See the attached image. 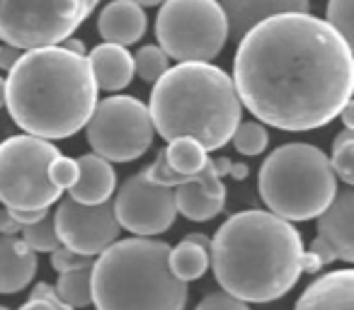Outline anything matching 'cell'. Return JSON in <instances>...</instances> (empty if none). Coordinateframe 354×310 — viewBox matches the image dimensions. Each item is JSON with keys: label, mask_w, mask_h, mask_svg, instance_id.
<instances>
[{"label": "cell", "mask_w": 354, "mask_h": 310, "mask_svg": "<svg viewBox=\"0 0 354 310\" xmlns=\"http://www.w3.org/2000/svg\"><path fill=\"white\" fill-rule=\"evenodd\" d=\"M231 78L257 122L313 131L337 119L352 99V44L310 12H284L243 37Z\"/></svg>", "instance_id": "cell-1"}, {"label": "cell", "mask_w": 354, "mask_h": 310, "mask_svg": "<svg viewBox=\"0 0 354 310\" xmlns=\"http://www.w3.org/2000/svg\"><path fill=\"white\" fill-rule=\"evenodd\" d=\"M304 240L289 221L262 209L233 213L209 247V267L226 293L272 303L301 279Z\"/></svg>", "instance_id": "cell-2"}, {"label": "cell", "mask_w": 354, "mask_h": 310, "mask_svg": "<svg viewBox=\"0 0 354 310\" xmlns=\"http://www.w3.org/2000/svg\"><path fill=\"white\" fill-rule=\"evenodd\" d=\"M97 85L85 56L64 46L22 51L8 70L6 107L25 133L44 141L71 138L88 124Z\"/></svg>", "instance_id": "cell-3"}, {"label": "cell", "mask_w": 354, "mask_h": 310, "mask_svg": "<svg viewBox=\"0 0 354 310\" xmlns=\"http://www.w3.org/2000/svg\"><path fill=\"white\" fill-rule=\"evenodd\" d=\"M148 114L167 143L192 138L209 153L231 141L243 104L226 70L209 61H185L153 83Z\"/></svg>", "instance_id": "cell-4"}, {"label": "cell", "mask_w": 354, "mask_h": 310, "mask_svg": "<svg viewBox=\"0 0 354 310\" xmlns=\"http://www.w3.org/2000/svg\"><path fill=\"white\" fill-rule=\"evenodd\" d=\"M170 245L153 238L114 240L90 267L93 303L97 310H185L187 281L167 264Z\"/></svg>", "instance_id": "cell-5"}, {"label": "cell", "mask_w": 354, "mask_h": 310, "mask_svg": "<svg viewBox=\"0 0 354 310\" xmlns=\"http://www.w3.org/2000/svg\"><path fill=\"white\" fill-rule=\"evenodd\" d=\"M257 189L267 209L289 223L318 218L339 192L330 158L310 143L274 148L260 168Z\"/></svg>", "instance_id": "cell-6"}, {"label": "cell", "mask_w": 354, "mask_h": 310, "mask_svg": "<svg viewBox=\"0 0 354 310\" xmlns=\"http://www.w3.org/2000/svg\"><path fill=\"white\" fill-rule=\"evenodd\" d=\"M156 37L167 59L212 61L228 41V22L218 0H162Z\"/></svg>", "instance_id": "cell-7"}, {"label": "cell", "mask_w": 354, "mask_h": 310, "mask_svg": "<svg viewBox=\"0 0 354 310\" xmlns=\"http://www.w3.org/2000/svg\"><path fill=\"white\" fill-rule=\"evenodd\" d=\"M61 155L51 141L20 133L0 143V204L6 209H49L61 189L49 180L51 160Z\"/></svg>", "instance_id": "cell-8"}, {"label": "cell", "mask_w": 354, "mask_h": 310, "mask_svg": "<svg viewBox=\"0 0 354 310\" xmlns=\"http://www.w3.org/2000/svg\"><path fill=\"white\" fill-rule=\"evenodd\" d=\"M90 12V0H0V39L20 51L59 46Z\"/></svg>", "instance_id": "cell-9"}, {"label": "cell", "mask_w": 354, "mask_h": 310, "mask_svg": "<svg viewBox=\"0 0 354 310\" xmlns=\"http://www.w3.org/2000/svg\"><path fill=\"white\" fill-rule=\"evenodd\" d=\"M85 136L95 155L109 163H131L151 148L156 128L141 99L114 95L95 104L85 124Z\"/></svg>", "instance_id": "cell-10"}, {"label": "cell", "mask_w": 354, "mask_h": 310, "mask_svg": "<svg viewBox=\"0 0 354 310\" xmlns=\"http://www.w3.org/2000/svg\"><path fill=\"white\" fill-rule=\"evenodd\" d=\"M112 209L119 228H127L138 238L165 233L177 218L172 189L151 182L143 170L124 180L119 192L114 194Z\"/></svg>", "instance_id": "cell-11"}, {"label": "cell", "mask_w": 354, "mask_h": 310, "mask_svg": "<svg viewBox=\"0 0 354 310\" xmlns=\"http://www.w3.org/2000/svg\"><path fill=\"white\" fill-rule=\"evenodd\" d=\"M56 235L61 245L85 257H97L119 238V223L114 218L112 202L80 204L73 197H64L54 213Z\"/></svg>", "instance_id": "cell-12"}, {"label": "cell", "mask_w": 354, "mask_h": 310, "mask_svg": "<svg viewBox=\"0 0 354 310\" xmlns=\"http://www.w3.org/2000/svg\"><path fill=\"white\" fill-rule=\"evenodd\" d=\"M175 194V209L183 213L187 221L207 223L216 218L226 206V184L216 175V170L207 175L199 182H187L172 187Z\"/></svg>", "instance_id": "cell-13"}, {"label": "cell", "mask_w": 354, "mask_h": 310, "mask_svg": "<svg viewBox=\"0 0 354 310\" xmlns=\"http://www.w3.org/2000/svg\"><path fill=\"white\" fill-rule=\"evenodd\" d=\"M318 238L335 250L337 260L354 262V192L352 187L335 194L333 202L318 216Z\"/></svg>", "instance_id": "cell-14"}, {"label": "cell", "mask_w": 354, "mask_h": 310, "mask_svg": "<svg viewBox=\"0 0 354 310\" xmlns=\"http://www.w3.org/2000/svg\"><path fill=\"white\" fill-rule=\"evenodd\" d=\"M228 22V35L243 39L262 20L284 12H308L310 0H218Z\"/></svg>", "instance_id": "cell-15"}, {"label": "cell", "mask_w": 354, "mask_h": 310, "mask_svg": "<svg viewBox=\"0 0 354 310\" xmlns=\"http://www.w3.org/2000/svg\"><path fill=\"white\" fill-rule=\"evenodd\" d=\"M294 310H354V271L344 267L320 274L306 286Z\"/></svg>", "instance_id": "cell-16"}, {"label": "cell", "mask_w": 354, "mask_h": 310, "mask_svg": "<svg viewBox=\"0 0 354 310\" xmlns=\"http://www.w3.org/2000/svg\"><path fill=\"white\" fill-rule=\"evenodd\" d=\"M75 163H78V177L71 184L68 197H73L80 204H88V206L109 202L117 189V173H114L112 163L95 153L80 155L75 158Z\"/></svg>", "instance_id": "cell-17"}, {"label": "cell", "mask_w": 354, "mask_h": 310, "mask_svg": "<svg viewBox=\"0 0 354 310\" xmlns=\"http://www.w3.org/2000/svg\"><path fill=\"white\" fill-rule=\"evenodd\" d=\"M146 12L131 0H112L97 17V32L107 44L129 46L146 35Z\"/></svg>", "instance_id": "cell-18"}, {"label": "cell", "mask_w": 354, "mask_h": 310, "mask_svg": "<svg viewBox=\"0 0 354 310\" xmlns=\"http://www.w3.org/2000/svg\"><path fill=\"white\" fill-rule=\"evenodd\" d=\"M37 252L20 235H0V293H20L37 274Z\"/></svg>", "instance_id": "cell-19"}, {"label": "cell", "mask_w": 354, "mask_h": 310, "mask_svg": "<svg viewBox=\"0 0 354 310\" xmlns=\"http://www.w3.org/2000/svg\"><path fill=\"white\" fill-rule=\"evenodd\" d=\"M85 59H88L97 90L119 93L133 80V56L127 51V46L104 41V44L95 46Z\"/></svg>", "instance_id": "cell-20"}, {"label": "cell", "mask_w": 354, "mask_h": 310, "mask_svg": "<svg viewBox=\"0 0 354 310\" xmlns=\"http://www.w3.org/2000/svg\"><path fill=\"white\" fill-rule=\"evenodd\" d=\"M167 264L170 271L183 281H194L202 279L204 271L209 269V250L194 245L189 240H180L175 247H170V255H167Z\"/></svg>", "instance_id": "cell-21"}, {"label": "cell", "mask_w": 354, "mask_h": 310, "mask_svg": "<svg viewBox=\"0 0 354 310\" xmlns=\"http://www.w3.org/2000/svg\"><path fill=\"white\" fill-rule=\"evenodd\" d=\"M162 153H165L167 168L175 170L177 175L199 173L204 168V163L209 160L207 151L197 141H192V138H175Z\"/></svg>", "instance_id": "cell-22"}, {"label": "cell", "mask_w": 354, "mask_h": 310, "mask_svg": "<svg viewBox=\"0 0 354 310\" xmlns=\"http://www.w3.org/2000/svg\"><path fill=\"white\" fill-rule=\"evenodd\" d=\"M56 293L61 296L64 303H68L71 308H85L93 303V286H90V267L75 271H66L59 274L56 281Z\"/></svg>", "instance_id": "cell-23"}, {"label": "cell", "mask_w": 354, "mask_h": 310, "mask_svg": "<svg viewBox=\"0 0 354 310\" xmlns=\"http://www.w3.org/2000/svg\"><path fill=\"white\" fill-rule=\"evenodd\" d=\"M330 168L335 177L342 180L347 187L354 184V131L342 128L333 141V155H330Z\"/></svg>", "instance_id": "cell-24"}, {"label": "cell", "mask_w": 354, "mask_h": 310, "mask_svg": "<svg viewBox=\"0 0 354 310\" xmlns=\"http://www.w3.org/2000/svg\"><path fill=\"white\" fill-rule=\"evenodd\" d=\"M233 148H236L241 155H260L265 153L267 143H270V133L262 126V122H241L236 126L231 136Z\"/></svg>", "instance_id": "cell-25"}, {"label": "cell", "mask_w": 354, "mask_h": 310, "mask_svg": "<svg viewBox=\"0 0 354 310\" xmlns=\"http://www.w3.org/2000/svg\"><path fill=\"white\" fill-rule=\"evenodd\" d=\"M170 68V59L165 51L156 44L141 46L133 56V73L143 80V83H156L165 70Z\"/></svg>", "instance_id": "cell-26"}, {"label": "cell", "mask_w": 354, "mask_h": 310, "mask_svg": "<svg viewBox=\"0 0 354 310\" xmlns=\"http://www.w3.org/2000/svg\"><path fill=\"white\" fill-rule=\"evenodd\" d=\"M20 238L35 252H54L61 247V240L56 235V226H54V213H46L41 221L25 226L20 231Z\"/></svg>", "instance_id": "cell-27"}, {"label": "cell", "mask_w": 354, "mask_h": 310, "mask_svg": "<svg viewBox=\"0 0 354 310\" xmlns=\"http://www.w3.org/2000/svg\"><path fill=\"white\" fill-rule=\"evenodd\" d=\"M354 0H330L328 12H325V22L342 37L344 41L352 44L354 39Z\"/></svg>", "instance_id": "cell-28"}, {"label": "cell", "mask_w": 354, "mask_h": 310, "mask_svg": "<svg viewBox=\"0 0 354 310\" xmlns=\"http://www.w3.org/2000/svg\"><path fill=\"white\" fill-rule=\"evenodd\" d=\"M17 310H75V308H71L68 303L61 300V296L56 293L54 286L39 281V284L30 291V300H27L25 305H20Z\"/></svg>", "instance_id": "cell-29"}, {"label": "cell", "mask_w": 354, "mask_h": 310, "mask_svg": "<svg viewBox=\"0 0 354 310\" xmlns=\"http://www.w3.org/2000/svg\"><path fill=\"white\" fill-rule=\"evenodd\" d=\"M78 177V163L75 158H66V155H56L49 165V180L56 184V187L64 192V189H71V184Z\"/></svg>", "instance_id": "cell-30"}, {"label": "cell", "mask_w": 354, "mask_h": 310, "mask_svg": "<svg viewBox=\"0 0 354 310\" xmlns=\"http://www.w3.org/2000/svg\"><path fill=\"white\" fill-rule=\"evenodd\" d=\"M95 257H85L78 255V252L68 250V247L61 245L59 250L51 252V267H54L59 274H66V271H75V269H85V267H93Z\"/></svg>", "instance_id": "cell-31"}, {"label": "cell", "mask_w": 354, "mask_h": 310, "mask_svg": "<svg viewBox=\"0 0 354 310\" xmlns=\"http://www.w3.org/2000/svg\"><path fill=\"white\" fill-rule=\"evenodd\" d=\"M194 310H250V305L226 291H216V293L204 296Z\"/></svg>", "instance_id": "cell-32"}, {"label": "cell", "mask_w": 354, "mask_h": 310, "mask_svg": "<svg viewBox=\"0 0 354 310\" xmlns=\"http://www.w3.org/2000/svg\"><path fill=\"white\" fill-rule=\"evenodd\" d=\"M8 213L25 228V226H32V223L41 221V218L49 213V209H8Z\"/></svg>", "instance_id": "cell-33"}, {"label": "cell", "mask_w": 354, "mask_h": 310, "mask_svg": "<svg viewBox=\"0 0 354 310\" xmlns=\"http://www.w3.org/2000/svg\"><path fill=\"white\" fill-rule=\"evenodd\" d=\"M310 252H315V255L320 257V262H323V267H328V264H333L335 260H337V255H335V250L328 245V242L323 240V238H318L315 235V240L310 242V247H308Z\"/></svg>", "instance_id": "cell-34"}, {"label": "cell", "mask_w": 354, "mask_h": 310, "mask_svg": "<svg viewBox=\"0 0 354 310\" xmlns=\"http://www.w3.org/2000/svg\"><path fill=\"white\" fill-rule=\"evenodd\" d=\"M318 271H323L320 257L310 250H304V255H301V274H318Z\"/></svg>", "instance_id": "cell-35"}, {"label": "cell", "mask_w": 354, "mask_h": 310, "mask_svg": "<svg viewBox=\"0 0 354 310\" xmlns=\"http://www.w3.org/2000/svg\"><path fill=\"white\" fill-rule=\"evenodd\" d=\"M22 56L20 49H15V46L6 44V46H0V68L3 70H10L12 66L17 64V59Z\"/></svg>", "instance_id": "cell-36"}, {"label": "cell", "mask_w": 354, "mask_h": 310, "mask_svg": "<svg viewBox=\"0 0 354 310\" xmlns=\"http://www.w3.org/2000/svg\"><path fill=\"white\" fill-rule=\"evenodd\" d=\"M22 226L8 213V209H0V235H17Z\"/></svg>", "instance_id": "cell-37"}, {"label": "cell", "mask_w": 354, "mask_h": 310, "mask_svg": "<svg viewBox=\"0 0 354 310\" xmlns=\"http://www.w3.org/2000/svg\"><path fill=\"white\" fill-rule=\"evenodd\" d=\"M337 117L342 119L344 128H352V131H354V104H352V99H349V102L344 104L342 109H339V114H337Z\"/></svg>", "instance_id": "cell-38"}, {"label": "cell", "mask_w": 354, "mask_h": 310, "mask_svg": "<svg viewBox=\"0 0 354 310\" xmlns=\"http://www.w3.org/2000/svg\"><path fill=\"white\" fill-rule=\"evenodd\" d=\"M248 173H250V168H248L245 163H233V160H231V168H228V175H231L233 180L243 182V180L248 177Z\"/></svg>", "instance_id": "cell-39"}, {"label": "cell", "mask_w": 354, "mask_h": 310, "mask_svg": "<svg viewBox=\"0 0 354 310\" xmlns=\"http://www.w3.org/2000/svg\"><path fill=\"white\" fill-rule=\"evenodd\" d=\"M61 46H64L66 51H71V54H78V56H85V44L80 39H64L61 41Z\"/></svg>", "instance_id": "cell-40"}, {"label": "cell", "mask_w": 354, "mask_h": 310, "mask_svg": "<svg viewBox=\"0 0 354 310\" xmlns=\"http://www.w3.org/2000/svg\"><path fill=\"white\" fill-rule=\"evenodd\" d=\"M185 240L194 242V245L204 247V250H209V247H212V238L202 235V233H189V235H185Z\"/></svg>", "instance_id": "cell-41"}, {"label": "cell", "mask_w": 354, "mask_h": 310, "mask_svg": "<svg viewBox=\"0 0 354 310\" xmlns=\"http://www.w3.org/2000/svg\"><path fill=\"white\" fill-rule=\"evenodd\" d=\"M228 168H231V160H228V158H218V160H214V170H216L218 177H223V175H228Z\"/></svg>", "instance_id": "cell-42"}, {"label": "cell", "mask_w": 354, "mask_h": 310, "mask_svg": "<svg viewBox=\"0 0 354 310\" xmlns=\"http://www.w3.org/2000/svg\"><path fill=\"white\" fill-rule=\"evenodd\" d=\"M131 3H136V6H146V8H151V6H160L162 0H131Z\"/></svg>", "instance_id": "cell-43"}, {"label": "cell", "mask_w": 354, "mask_h": 310, "mask_svg": "<svg viewBox=\"0 0 354 310\" xmlns=\"http://www.w3.org/2000/svg\"><path fill=\"white\" fill-rule=\"evenodd\" d=\"M6 107V78H0V109Z\"/></svg>", "instance_id": "cell-44"}, {"label": "cell", "mask_w": 354, "mask_h": 310, "mask_svg": "<svg viewBox=\"0 0 354 310\" xmlns=\"http://www.w3.org/2000/svg\"><path fill=\"white\" fill-rule=\"evenodd\" d=\"M97 3H100V0H90V8L95 10V8H97Z\"/></svg>", "instance_id": "cell-45"}, {"label": "cell", "mask_w": 354, "mask_h": 310, "mask_svg": "<svg viewBox=\"0 0 354 310\" xmlns=\"http://www.w3.org/2000/svg\"><path fill=\"white\" fill-rule=\"evenodd\" d=\"M0 310H10V308H6V305H0Z\"/></svg>", "instance_id": "cell-46"}]
</instances>
